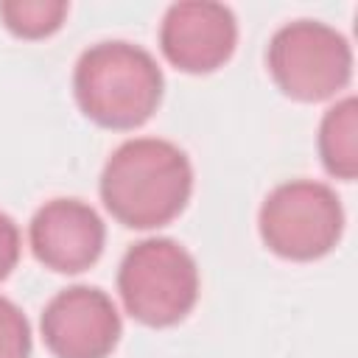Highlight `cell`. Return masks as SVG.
<instances>
[{"label":"cell","instance_id":"6","mask_svg":"<svg viewBox=\"0 0 358 358\" xmlns=\"http://www.w3.org/2000/svg\"><path fill=\"white\" fill-rule=\"evenodd\" d=\"M39 330L56 358H109L120 341L123 324L106 291L70 285L45 305Z\"/></svg>","mask_w":358,"mask_h":358},{"label":"cell","instance_id":"9","mask_svg":"<svg viewBox=\"0 0 358 358\" xmlns=\"http://www.w3.org/2000/svg\"><path fill=\"white\" fill-rule=\"evenodd\" d=\"M358 103L355 98L336 101L319 126V157L330 176L352 182L358 176Z\"/></svg>","mask_w":358,"mask_h":358},{"label":"cell","instance_id":"7","mask_svg":"<svg viewBox=\"0 0 358 358\" xmlns=\"http://www.w3.org/2000/svg\"><path fill=\"white\" fill-rule=\"evenodd\" d=\"M238 45L235 14L210 0L173 3L159 25V50L182 73H213L224 67Z\"/></svg>","mask_w":358,"mask_h":358},{"label":"cell","instance_id":"11","mask_svg":"<svg viewBox=\"0 0 358 358\" xmlns=\"http://www.w3.org/2000/svg\"><path fill=\"white\" fill-rule=\"evenodd\" d=\"M0 358H31V324L6 296H0Z\"/></svg>","mask_w":358,"mask_h":358},{"label":"cell","instance_id":"3","mask_svg":"<svg viewBox=\"0 0 358 358\" xmlns=\"http://www.w3.org/2000/svg\"><path fill=\"white\" fill-rule=\"evenodd\" d=\"M117 294L126 313L140 324L171 327L182 322L199 299V266L182 243L145 238L123 255Z\"/></svg>","mask_w":358,"mask_h":358},{"label":"cell","instance_id":"1","mask_svg":"<svg viewBox=\"0 0 358 358\" xmlns=\"http://www.w3.org/2000/svg\"><path fill=\"white\" fill-rule=\"evenodd\" d=\"M98 190L103 207L123 227L157 229L187 207L193 165L187 154L168 140L134 137L109 154Z\"/></svg>","mask_w":358,"mask_h":358},{"label":"cell","instance_id":"4","mask_svg":"<svg viewBox=\"0 0 358 358\" xmlns=\"http://www.w3.org/2000/svg\"><path fill=\"white\" fill-rule=\"evenodd\" d=\"M257 229L274 255L299 263L319 260L341 241L344 207L330 185L291 179L263 199Z\"/></svg>","mask_w":358,"mask_h":358},{"label":"cell","instance_id":"2","mask_svg":"<svg viewBox=\"0 0 358 358\" xmlns=\"http://www.w3.org/2000/svg\"><path fill=\"white\" fill-rule=\"evenodd\" d=\"M162 87L165 78L157 59L123 39L90 45L73 70L78 109L92 123L115 131L143 126L157 112Z\"/></svg>","mask_w":358,"mask_h":358},{"label":"cell","instance_id":"10","mask_svg":"<svg viewBox=\"0 0 358 358\" xmlns=\"http://www.w3.org/2000/svg\"><path fill=\"white\" fill-rule=\"evenodd\" d=\"M70 6L62 0H3L0 20L20 39H45L56 34Z\"/></svg>","mask_w":358,"mask_h":358},{"label":"cell","instance_id":"5","mask_svg":"<svg viewBox=\"0 0 358 358\" xmlns=\"http://www.w3.org/2000/svg\"><path fill=\"white\" fill-rule=\"evenodd\" d=\"M266 64L282 95L316 103L350 84L352 48L336 28L319 20H296L274 31Z\"/></svg>","mask_w":358,"mask_h":358},{"label":"cell","instance_id":"12","mask_svg":"<svg viewBox=\"0 0 358 358\" xmlns=\"http://www.w3.org/2000/svg\"><path fill=\"white\" fill-rule=\"evenodd\" d=\"M20 260V227L11 215L0 213V282L14 271Z\"/></svg>","mask_w":358,"mask_h":358},{"label":"cell","instance_id":"8","mask_svg":"<svg viewBox=\"0 0 358 358\" xmlns=\"http://www.w3.org/2000/svg\"><path fill=\"white\" fill-rule=\"evenodd\" d=\"M34 257L59 274L87 271L103 252L106 227L101 215L78 199L45 201L28 227Z\"/></svg>","mask_w":358,"mask_h":358}]
</instances>
